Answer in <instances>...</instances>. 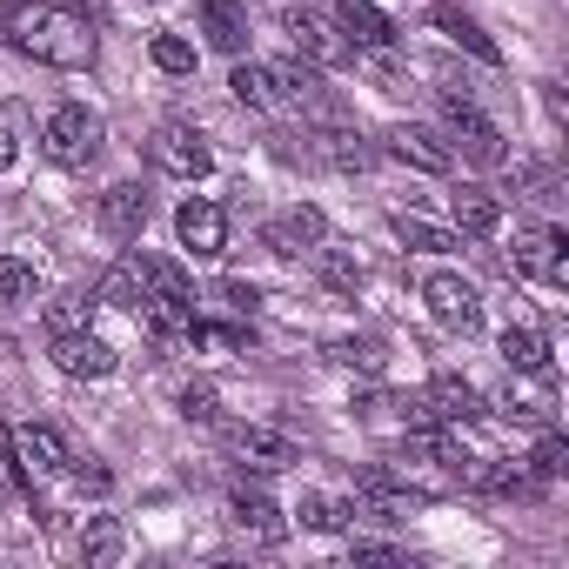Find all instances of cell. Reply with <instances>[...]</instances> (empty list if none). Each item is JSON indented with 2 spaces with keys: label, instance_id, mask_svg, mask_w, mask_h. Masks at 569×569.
Segmentation results:
<instances>
[{
  "label": "cell",
  "instance_id": "cell-1",
  "mask_svg": "<svg viewBox=\"0 0 569 569\" xmlns=\"http://www.w3.org/2000/svg\"><path fill=\"white\" fill-rule=\"evenodd\" d=\"M0 34L48 68H94V28L74 21L68 8H34V0L28 8H8L0 14Z\"/></svg>",
  "mask_w": 569,
  "mask_h": 569
},
{
  "label": "cell",
  "instance_id": "cell-8",
  "mask_svg": "<svg viewBox=\"0 0 569 569\" xmlns=\"http://www.w3.org/2000/svg\"><path fill=\"white\" fill-rule=\"evenodd\" d=\"M449 154H462L469 168H502V161H509L502 128H496V121H482L476 108H456V114H449Z\"/></svg>",
  "mask_w": 569,
  "mask_h": 569
},
{
  "label": "cell",
  "instance_id": "cell-36",
  "mask_svg": "<svg viewBox=\"0 0 569 569\" xmlns=\"http://www.w3.org/2000/svg\"><path fill=\"white\" fill-rule=\"evenodd\" d=\"M68 476H74V489H81V496H108V489H114V476H108L101 462H88V456H81V462L68 456Z\"/></svg>",
  "mask_w": 569,
  "mask_h": 569
},
{
  "label": "cell",
  "instance_id": "cell-26",
  "mask_svg": "<svg viewBox=\"0 0 569 569\" xmlns=\"http://www.w3.org/2000/svg\"><path fill=\"white\" fill-rule=\"evenodd\" d=\"M88 316H94V289H61V296L48 302V329H54V336L88 329Z\"/></svg>",
  "mask_w": 569,
  "mask_h": 569
},
{
  "label": "cell",
  "instance_id": "cell-23",
  "mask_svg": "<svg viewBox=\"0 0 569 569\" xmlns=\"http://www.w3.org/2000/svg\"><path fill=\"white\" fill-rule=\"evenodd\" d=\"M228 88H234V101H241V108H254V114H268V108L281 101V94H274V74H268V68H254V61H234Z\"/></svg>",
  "mask_w": 569,
  "mask_h": 569
},
{
  "label": "cell",
  "instance_id": "cell-13",
  "mask_svg": "<svg viewBox=\"0 0 569 569\" xmlns=\"http://www.w3.org/2000/svg\"><path fill=\"white\" fill-rule=\"evenodd\" d=\"M516 268L522 274H542V281H569V234L562 228H529L522 241H516Z\"/></svg>",
  "mask_w": 569,
  "mask_h": 569
},
{
  "label": "cell",
  "instance_id": "cell-25",
  "mask_svg": "<svg viewBox=\"0 0 569 569\" xmlns=\"http://www.w3.org/2000/svg\"><path fill=\"white\" fill-rule=\"evenodd\" d=\"M502 362L522 369V376H549V342H542L536 329H509V336H502Z\"/></svg>",
  "mask_w": 569,
  "mask_h": 569
},
{
  "label": "cell",
  "instance_id": "cell-5",
  "mask_svg": "<svg viewBox=\"0 0 569 569\" xmlns=\"http://www.w3.org/2000/svg\"><path fill=\"white\" fill-rule=\"evenodd\" d=\"M8 442H14V469H21V482H28V489L68 469V442H61L48 422H14V429H8Z\"/></svg>",
  "mask_w": 569,
  "mask_h": 569
},
{
  "label": "cell",
  "instance_id": "cell-10",
  "mask_svg": "<svg viewBox=\"0 0 569 569\" xmlns=\"http://www.w3.org/2000/svg\"><path fill=\"white\" fill-rule=\"evenodd\" d=\"M228 449H234L248 469H296V462H302L296 436H281V429H268V422H241V429H228Z\"/></svg>",
  "mask_w": 569,
  "mask_h": 569
},
{
  "label": "cell",
  "instance_id": "cell-31",
  "mask_svg": "<svg viewBox=\"0 0 569 569\" xmlns=\"http://www.w3.org/2000/svg\"><path fill=\"white\" fill-rule=\"evenodd\" d=\"M529 476H536V482H556V476H569V442H562L556 429L536 442V456H529Z\"/></svg>",
  "mask_w": 569,
  "mask_h": 569
},
{
  "label": "cell",
  "instance_id": "cell-40",
  "mask_svg": "<svg viewBox=\"0 0 569 569\" xmlns=\"http://www.w3.org/2000/svg\"><path fill=\"white\" fill-rule=\"evenodd\" d=\"M0 168H14V134L0 128Z\"/></svg>",
  "mask_w": 569,
  "mask_h": 569
},
{
  "label": "cell",
  "instance_id": "cell-9",
  "mask_svg": "<svg viewBox=\"0 0 569 569\" xmlns=\"http://www.w3.org/2000/svg\"><path fill=\"white\" fill-rule=\"evenodd\" d=\"M422 502H429L422 489H409V482H389L382 469H369V476L356 482V516H376V522H409Z\"/></svg>",
  "mask_w": 569,
  "mask_h": 569
},
{
  "label": "cell",
  "instance_id": "cell-16",
  "mask_svg": "<svg viewBox=\"0 0 569 569\" xmlns=\"http://www.w3.org/2000/svg\"><path fill=\"white\" fill-rule=\"evenodd\" d=\"M174 234H181V248L188 254H221L228 248V214L214 208V201H181V214H174Z\"/></svg>",
  "mask_w": 569,
  "mask_h": 569
},
{
  "label": "cell",
  "instance_id": "cell-22",
  "mask_svg": "<svg viewBox=\"0 0 569 569\" xmlns=\"http://www.w3.org/2000/svg\"><path fill=\"white\" fill-rule=\"evenodd\" d=\"M449 214H456L462 234H496V228H502V208H496V194H482V188L449 194Z\"/></svg>",
  "mask_w": 569,
  "mask_h": 569
},
{
  "label": "cell",
  "instance_id": "cell-27",
  "mask_svg": "<svg viewBox=\"0 0 569 569\" xmlns=\"http://www.w3.org/2000/svg\"><path fill=\"white\" fill-rule=\"evenodd\" d=\"M436 21H442V28H449V34H456V41H462V48H469L476 61H489V68L502 61V54H496V41H489V34H482V28L469 21V14H456V8H436Z\"/></svg>",
  "mask_w": 569,
  "mask_h": 569
},
{
  "label": "cell",
  "instance_id": "cell-18",
  "mask_svg": "<svg viewBox=\"0 0 569 569\" xmlns=\"http://www.w3.org/2000/svg\"><path fill=\"white\" fill-rule=\"evenodd\" d=\"M389 154H396V161H409V168H422V174H449V168H456L449 141H442L436 128H416V121H402V128L389 134Z\"/></svg>",
  "mask_w": 569,
  "mask_h": 569
},
{
  "label": "cell",
  "instance_id": "cell-33",
  "mask_svg": "<svg viewBox=\"0 0 569 569\" xmlns=\"http://www.w3.org/2000/svg\"><path fill=\"white\" fill-rule=\"evenodd\" d=\"M81 556H88L94 569H101V562H114V556H121V522H108V516H101V522L81 536Z\"/></svg>",
  "mask_w": 569,
  "mask_h": 569
},
{
  "label": "cell",
  "instance_id": "cell-32",
  "mask_svg": "<svg viewBox=\"0 0 569 569\" xmlns=\"http://www.w3.org/2000/svg\"><path fill=\"white\" fill-rule=\"evenodd\" d=\"M148 54H154V68H161V74H194V48H188L181 34H154V48H148Z\"/></svg>",
  "mask_w": 569,
  "mask_h": 569
},
{
  "label": "cell",
  "instance_id": "cell-30",
  "mask_svg": "<svg viewBox=\"0 0 569 569\" xmlns=\"http://www.w3.org/2000/svg\"><path fill=\"white\" fill-rule=\"evenodd\" d=\"M302 529H349V516H356V502H336V496H302Z\"/></svg>",
  "mask_w": 569,
  "mask_h": 569
},
{
  "label": "cell",
  "instance_id": "cell-28",
  "mask_svg": "<svg viewBox=\"0 0 569 569\" xmlns=\"http://www.w3.org/2000/svg\"><path fill=\"white\" fill-rule=\"evenodd\" d=\"M0 302H34V261H21V254H0Z\"/></svg>",
  "mask_w": 569,
  "mask_h": 569
},
{
  "label": "cell",
  "instance_id": "cell-34",
  "mask_svg": "<svg viewBox=\"0 0 569 569\" xmlns=\"http://www.w3.org/2000/svg\"><path fill=\"white\" fill-rule=\"evenodd\" d=\"M329 362H342V369H369V376H376V369H382V349H376L369 336H362V342H329Z\"/></svg>",
  "mask_w": 569,
  "mask_h": 569
},
{
  "label": "cell",
  "instance_id": "cell-37",
  "mask_svg": "<svg viewBox=\"0 0 569 569\" xmlns=\"http://www.w3.org/2000/svg\"><path fill=\"white\" fill-rule=\"evenodd\" d=\"M322 274L336 281V289H356V281H362V261H349V254H329V261H322Z\"/></svg>",
  "mask_w": 569,
  "mask_h": 569
},
{
  "label": "cell",
  "instance_id": "cell-11",
  "mask_svg": "<svg viewBox=\"0 0 569 569\" xmlns=\"http://www.w3.org/2000/svg\"><path fill=\"white\" fill-rule=\"evenodd\" d=\"M322 234H329V214H322L316 201H296V208H281V214L261 228V241H268L274 254H302V248H322Z\"/></svg>",
  "mask_w": 569,
  "mask_h": 569
},
{
  "label": "cell",
  "instance_id": "cell-38",
  "mask_svg": "<svg viewBox=\"0 0 569 569\" xmlns=\"http://www.w3.org/2000/svg\"><path fill=\"white\" fill-rule=\"evenodd\" d=\"M61 8H68L74 21H88V28H101V21H108V0H61Z\"/></svg>",
  "mask_w": 569,
  "mask_h": 569
},
{
  "label": "cell",
  "instance_id": "cell-35",
  "mask_svg": "<svg viewBox=\"0 0 569 569\" xmlns=\"http://www.w3.org/2000/svg\"><path fill=\"white\" fill-rule=\"evenodd\" d=\"M214 402H221V396H214L208 382H188V389H181V416H188V422H214V416H221Z\"/></svg>",
  "mask_w": 569,
  "mask_h": 569
},
{
  "label": "cell",
  "instance_id": "cell-17",
  "mask_svg": "<svg viewBox=\"0 0 569 569\" xmlns=\"http://www.w3.org/2000/svg\"><path fill=\"white\" fill-rule=\"evenodd\" d=\"M54 369L101 382V376H114V349L101 336H88V329H68V336H54Z\"/></svg>",
  "mask_w": 569,
  "mask_h": 569
},
{
  "label": "cell",
  "instance_id": "cell-24",
  "mask_svg": "<svg viewBox=\"0 0 569 569\" xmlns=\"http://www.w3.org/2000/svg\"><path fill=\"white\" fill-rule=\"evenodd\" d=\"M322 154H329V161H336L342 174H362V168L376 161V148H369V141H362L356 128H342V121H336V128L322 134Z\"/></svg>",
  "mask_w": 569,
  "mask_h": 569
},
{
  "label": "cell",
  "instance_id": "cell-29",
  "mask_svg": "<svg viewBox=\"0 0 569 569\" xmlns=\"http://www.w3.org/2000/svg\"><path fill=\"white\" fill-rule=\"evenodd\" d=\"M396 234H402L409 248H422V254L456 248V234H449V228H436V221H422V214H396Z\"/></svg>",
  "mask_w": 569,
  "mask_h": 569
},
{
  "label": "cell",
  "instance_id": "cell-4",
  "mask_svg": "<svg viewBox=\"0 0 569 569\" xmlns=\"http://www.w3.org/2000/svg\"><path fill=\"white\" fill-rule=\"evenodd\" d=\"M281 34H289L316 68H342V61L356 54V48H349V34H342L336 21H322L316 8H281Z\"/></svg>",
  "mask_w": 569,
  "mask_h": 569
},
{
  "label": "cell",
  "instance_id": "cell-12",
  "mask_svg": "<svg viewBox=\"0 0 569 569\" xmlns=\"http://www.w3.org/2000/svg\"><path fill=\"white\" fill-rule=\"evenodd\" d=\"M148 289H154V261H148V254H121V261L94 281V302H108V309H141Z\"/></svg>",
  "mask_w": 569,
  "mask_h": 569
},
{
  "label": "cell",
  "instance_id": "cell-14",
  "mask_svg": "<svg viewBox=\"0 0 569 569\" xmlns=\"http://www.w3.org/2000/svg\"><path fill=\"white\" fill-rule=\"evenodd\" d=\"M228 522L248 529L254 542H281V536H289V522H281V509L268 502V489H248V482L228 489Z\"/></svg>",
  "mask_w": 569,
  "mask_h": 569
},
{
  "label": "cell",
  "instance_id": "cell-2",
  "mask_svg": "<svg viewBox=\"0 0 569 569\" xmlns=\"http://www.w3.org/2000/svg\"><path fill=\"white\" fill-rule=\"evenodd\" d=\"M41 148H48V161H61V168H88L94 154H101V121L88 114V108H54L48 114V128H41Z\"/></svg>",
  "mask_w": 569,
  "mask_h": 569
},
{
  "label": "cell",
  "instance_id": "cell-19",
  "mask_svg": "<svg viewBox=\"0 0 569 569\" xmlns=\"http://www.w3.org/2000/svg\"><path fill=\"white\" fill-rule=\"evenodd\" d=\"M201 34H208V48L214 54H248V8L241 0H201Z\"/></svg>",
  "mask_w": 569,
  "mask_h": 569
},
{
  "label": "cell",
  "instance_id": "cell-3",
  "mask_svg": "<svg viewBox=\"0 0 569 569\" xmlns=\"http://www.w3.org/2000/svg\"><path fill=\"white\" fill-rule=\"evenodd\" d=\"M268 74H274V94H281V101H296L309 121H322V128L342 121V101L329 94V81L316 74V61H281V68H268Z\"/></svg>",
  "mask_w": 569,
  "mask_h": 569
},
{
  "label": "cell",
  "instance_id": "cell-7",
  "mask_svg": "<svg viewBox=\"0 0 569 569\" xmlns=\"http://www.w3.org/2000/svg\"><path fill=\"white\" fill-rule=\"evenodd\" d=\"M154 168H168V174H181V181H201V174L214 168V148L201 141V128L168 121V128H154Z\"/></svg>",
  "mask_w": 569,
  "mask_h": 569
},
{
  "label": "cell",
  "instance_id": "cell-21",
  "mask_svg": "<svg viewBox=\"0 0 569 569\" xmlns=\"http://www.w3.org/2000/svg\"><path fill=\"white\" fill-rule=\"evenodd\" d=\"M336 28L349 34V48H389L396 41V21L376 0H336Z\"/></svg>",
  "mask_w": 569,
  "mask_h": 569
},
{
  "label": "cell",
  "instance_id": "cell-6",
  "mask_svg": "<svg viewBox=\"0 0 569 569\" xmlns=\"http://www.w3.org/2000/svg\"><path fill=\"white\" fill-rule=\"evenodd\" d=\"M422 302H429V316H436L442 329H476V322H482V296H476V281H462L456 268H436V274L422 281Z\"/></svg>",
  "mask_w": 569,
  "mask_h": 569
},
{
  "label": "cell",
  "instance_id": "cell-20",
  "mask_svg": "<svg viewBox=\"0 0 569 569\" xmlns=\"http://www.w3.org/2000/svg\"><path fill=\"white\" fill-rule=\"evenodd\" d=\"M422 409H429V422L449 429V422H476V416H482V396H476L462 376H436V382L422 389Z\"/></svg>",
  "mask_w": 569,
  "mask_h": 569
},
{
  "label": "cell",
  "instance_id": "cell-39",
  "mask_svg": "<svg viewBox=\"0 0 569 569\" xmlns=\"http://www.w3.org/2000/svg\"><path fill=\"white\" fill-rule=\"evenodd\" d=\"M221 302H228V309H241V316H248V309H254V302H261V296H254V289H248V281H221Z\"/></svg>",
  "mask_w": 569,
  "mask_h": 569
},
{
  "label": "cell",
  "instance_id": "cell-15",
  "mask_svg": "<svg viewBox=\"0 0 569 569\" xmlns=\"http://www.w3.org/2000/svg\"><path fill=\"white\" fill-rule=\"evenodd\" d=\"M148 214H154V201H148L141 181H114V188L101 194V228H108L114 241H134V234L148 228Z\"/></svg>",
  "mask_w": 569,
  "mask_h": 569
}]
</instances>
